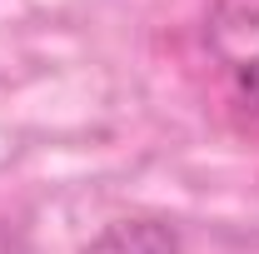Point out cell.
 Wrapping results in <instances>:
<instances>
[{
    "label": "cell",
    "instance_id": "obj_2",
    "mask_svg": "<svg viewBox=\"0 0 259 254\" xmlns=\"http://www.w3.org/2000/svg\"><path fill=\"white\" fill-rule=\"evenodd\" d=\"M234 85H239V95H244V100H249V105L259 110V60H244V65H239Z\"/></svg>",
    "mask_w": 259,
    "mask_h": 254
},
{
    "label": "cell",
    "instance_id": "obj_1",
    "mask_svg": "<svg viewBox=\"0 0 259 254\" xmlns=\"http://www.w3.org/2000/svg\"><path fill=\"white\" fill-rule=\"evenodd\" d=\"M80 254H175V229L155 220H120L100 229Z\"/></svg>",
    "mask_w": 259,
    "mask_h": 254
}]
</instances>
